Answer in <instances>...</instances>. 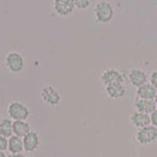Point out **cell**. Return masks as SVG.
<instances>
[{
  "instance_id": "603a6c76",
  "label": "cell",
  "mask_w": 157,
  "mask_h": 157,
  "mask_svg": "<svg viewBox=\"0 0 157 157\" xmlns=\"http://www.w3.org/2000/svg\"><path fill=\"white\" fill-rule=\"evenodd\" d=\"M154 101H155V103H156V106H157V94H156V96H155V99H154Z\"/></svg>"
},
{
  "instance_id": "ba28073f",
  "label": "cell",
  "mask_w": 157,
  "mask_h": 157,
  "mask_svg": "<svg viewBox=\"0 0 157 157\" xmlns=\"http://www.w3.org/2000/svg\"><path fill=\"white\" fill-rule=\"evenodd\" d=\"M24 143V151L26 152H33L38 149L40 145V136L37 131L31 130L26 136L23 137Z\"/></svg>"
},
{
  "instance_id": "8992f818",
  "label": "cell",
  "mask_w": 157,
  "mask_h": 157,
  "mask_svg": "<svg viewBox=\"0 0 157 157\" xmlns=\"http://www.w3.org/2000/svg\"><path fill=\"white\" fill-rule=\"evenodd\" d=\"M101 82L104 86H108L112 84H124V78L121 71H118L117 69H106L105 71H103Z\"/></svg>"
},
{
  "instance_id": "ac0fdd59",
  "label": "cell",
  "mask_w": 157,
  "mask_h": 157,
  "mask_svg": "<svg viewBox=\"0 0 157 157\" xmlns=\"http://www.w3.org/2000/svg\"><path fill=\"white\" fill-rule=\"evenodd\" d=\"M8 147V138L0 135V151H6Z\"/></svg>"
},
{
  "instance_id": "4fadbf2b",
  "label": "cell",
  "mask_w": 157,
  "mask_h": 157,
  "mask_svg": "<svg viewBox=\"0 0 157 157\" xmlns=\"http://www.w3.org/2000/svg\"><path fill=\"white\" fill-rule=\"evenodd\" d=\"M105 92L112 99H119L125 96L126 87L124 84H112L105 86Z\"/></svg>"
},
{
  "instance_id": "7402d4cb",
  "label": "cell",
  "mask_w": 157,
  "mask_h": 157,
  "mask_svg": "<svg viewBox=\"0 0 157 157\" xmlns=\"http://www.w3.org/2000/svg\"><path fill=\"white\" fill-rule=\"evenodd\" d=\"M0 157H7V155L5 154V151H0Z\"/></svg>"
},
{
  "instance_id": "9a60e30c",
  "label": "cell",
  "mask_w": 157,
  "mask_h": 157,
  "mask_svg": "<svg viewBox=\"0 0 157 157\" xmlns=\"http://www.w3.org/2000/svg\"><path fill=\"white\" fill-rule=\"evenodd\" d=\"M7 150L10 154H19V152H23L24 151V143L23 138L18 137L12 135L10 138H8V147Z\"/></svg>"
},
{
  "instance_id": "2e32d148",
  "label": "cell",
  "mask_w": 157,
  "mask_h": 157,
  "mask_svg": "<svg viewBox=\"0 0 157 157\" xmlns=\"http://www.w3.org/2000/svg\"><path fill=\"white\" fill-rule=\"evenodd\" d=\"M0 135L10 138L13 135V121L11 118H1L0 121Z\"/></svg>"
},
{
  "instance_id": "7a4b0ae2",
  "label": "cell",
  "mask_w": 157,
  "mask_h": 157,
  "mask_svg": "<svg viewBox=\"0 0 157 157\" xmlns=\"http://www.w3.org/2000/svg\"><path fill=\"white\" fill-rule=\"evenodd\" d=\"M7 116L12 121H26L30 116V109L23 102L13 101L8 104Z\"/></svg>"
},
{
  "instance_id": "52a82bcc",
  "label": "cell",
  "mask_w": 157,
  "mask_h": 157,
  "mask_svg": "<svg viewBox=\"0 0 157 157\" xmlns=\"http://www.w3.org/2000/svg\"><path fill=\"white\" fill-rule=\"evenodd\" d=\"M128 79L132 86L140 87L144 85L145 83H148L149 77H148L147 72L141 69H131L128 72Z\"/></svg>"
},
{
  "instance_id": "3957f363",
  "label": "cell",
  "mask_w": 157,
  "mask_h": 157,
  "mask_svg": "<svg viewBox=\"0 0 157 157\" xmlns=\"http://www.w3.org/2000/svg\"><path fill=\"white\" fill-rule=\"evenodd\" d=\"M5 66L11 73H20L25 67V59L23 55L17 51L8 52L5 57Z\"/></svg>"
},
{
  "instance_id": "5b68a950",
  "label": "cell",
  "mask_w": 157,
  "mask_h": 157,
  "mask_svg": "<svg viewBox=\"0 0 157 157\" xmlns=\"http://www.w3.org/2000/svg\"><path fill=\"white\" fill-rule=\"evenodd\" d=\"M40 97L43 102L50 106H57L62 102V96L59 91L52 85H46L43 87L40 91Z\"/></svg>"
},
{
  "instance_id": "6da1fadb",
  "label": "cell",
  "mask_w": 157,
  "mask_h": 157,
  "mask_svg": "<svg viewBox=\"0 0 157 157\" xmlns=\"http://www.w3.org/2000/svg\"><path fill=\"white\" fill-rule=\"evenodd\" d=\"M115 16L113 6L108 1H98L94 7V17L99 24H108Z\"/></svg>"
},
{
  "instance_id": "30bf717a",
  "label": "cell",
  "mask_w": 157,
  "mask_h": 157,
  "mask_svg": "<svg viewBox=\"0 0 157 157\" xmlns=\"http://www.w3.org/2000/svg\"><path fill=\"white\" fill-rule=\"evenodd\" d=\"M134 108L136 111L142 112V113H147L150 115L152 111L156 109V103L155 101L151 99H142V98H136L134 103Z\"/></svg>"
},
{
  "instance_id": "7c38bea8",
  "label": "cell",
  "mask_w": 157,
  "mask_h": 157,
  "mask_svg": "<svg viewBox=\"0 0 157 157\" xmlns=\"http://www.w3.org/2000/svg\"><path fill=\"white\" fill-rule=\"evenodd\" d=\"M156 94L157 90L150 83H145L144 85L137 87V90H136L137 98H142V99H151V101H154Z\"/></svg>"
},
{
  "instance_id": "44dd1931",
  "label": "cell",
  "mask_w": 157,
  "mask_h": 157,
  "mask_svg": "<svg viewBox=\"0 0 157 157\" xmlns=\"http://www.w3.org/2000/svg\"><path fill=\"white\" fill-rule=\"evenodd\" d=\"M7 157H26V155H24L23 152H19V154H10Z\"/></svg>"
},
{
  "instance_id": "e0dca14e",
  "label": "cell",
  "mask_w": 157,
  "mask_h": 157,
  "mask_svg": "<svg viewBox=\"0 0 157 157\" xmlns=\"http://www.w3.org/2000/svg\"><path fill=\"white\" fill-rule=\"evenodd\" d=\"M91 4V0H73L75 7L78 10H86Z\"/></svg>"
},
{
  "instance_id": "cb8c5ba5",
  "label": "cell",
  "mask_w": 157,
  "mask_h": 157,
  "mask_svg": "<svg viewBox=\"0 0 157 157\" xmlns=\"http://www.w3.org/2000/svg\"><path fill=\"white\" fill-rule=\"evenodd\" d=\"M0 121H1V116H0Z\"/></svg>"
},
{
  "instance_id": "8fae6325",
  "label": "cell",
  "mask_w": 157,
  "mask_h": 157,
  "mask_svg": "<svg viewBox=\"0 0 157 157\" xmlns=\"http://www.w3.org/2000/svg\"><path fill=\"white\" fill-rule=\"evenodd\" d=\"M130 123L135 128H137V129L148 126L151 124V122H150V115L142 113V112H138V111H134L130 115Z\"/></svg>"
},
{
  "instance_id": "d6986e66",
  "label": "cell",
  "mask_w": 157,
  "mask_h": 157,
  "mask_svg": "<svg viewBox=\"0 0 157 157\" xmlns=\"http://www.w3.org/2000/svg\"><path fill=\"white\" fill-rule=\"evenodd\" d=\"M149 83L157 90V70L152 71L149 77Z\"/></svg>"
},
{
  "instance_id": "ffe728a7",
  "label": "cell",
  "mask_w": 157,
  "mask_h": 157,
  "mask_svg": "<svg viewBox=\"0 0 157 157\" xmlns=\"http://www.w3.org/2000/svg\"><path fill=\"white\" fill-rule=\"evenodd\" d=\"M150 122H151V125L157 128V108L150 113Z\"/></svg>"
},
{
  "instance_id": "277c9868",
  "label": "cell",
  "mask_w": 157,
  "mask_h": 157,
  "mask_svg": "<svg viewBox=\"0 0 157 157\" xmlns=\"http://www.w3.org/2000/svg\"><path fill=\"white\" fill-rule=\"evenodd\" d=\"M136 141L141 145H149L157 141V128L154 125H148L141 128L136 132Z\"/></svg>"
},
{
  "instance_id": "5bb4252c",
  "label": "cell",
  "mask_w": 157,
  "mask_h": 157,
  "mask_svg": "<svg viewBox=\"0 0 157 157\" xmlns=\"http://www.w3.org/2000/svg\"><path fill=\"white\" fill-rule=\"evenodd\" d=\"M31 125L26 121H13V135L23 138L31 131Z\"/></svg>"
},
{
  "instance_id": "9c48e42d",
  "label": "cell",
  "mask_w": 157,
  "mask_h": 157,
  "mask_svg": "<svg viewBox=\"0 0 157 157\" xmlns=\"http://www.w3.org/2000/svg\"><path fill=\"white\" fill-rule=\"evenodd\" d=\"M53 10L59 17H67L75 10L73 0H53Z\"/></svg>"
}]
</instances>
